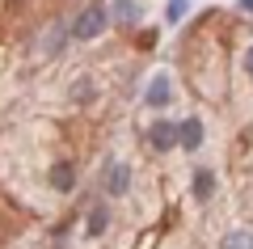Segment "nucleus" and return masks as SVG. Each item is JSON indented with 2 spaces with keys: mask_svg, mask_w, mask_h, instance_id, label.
<instances>
[{
  "mask_svg": "<svg viewBox=\"0 0 253 249\" xmlns=\"http://www.w3.org/2000/svg\"><path fill=\"white\" fill-rule=\"evenodd\" d=\"M106 21H110V13L93 4V9H84V13H81V21L72 26V38H81V43H89V38H97V34H101V26H106Z\"/></svg>",
  "mask_w": 253,
  "mask_h": 249,
  "instance_id": "nucleus-1",
  "label": "nucleus"
},
{
  "mask_svg": "<svg viewBox=\"0 0 253 249\" xmlns=\"http://www.w3.org/2000/svg\"><path fill=\"white\" fill-rule=\"evenodd\" d=\"M148 144H152L156 152H169L173 144H181V123H169V118L152 123V131H148Z\"/></svg>",
  "mask_w": 253,
  "mask_h": 249,
  "instance_id": "nucleus-2",
  "label": "nucleus"
},
{
  "mask_svg": "<svg viewBox=\"0 0 253 249\" xmlns=\"http://www.w3.org/2000/svg\"><path fill=\"white\" fill-rule=\"evenodd\" d=\"M169 98H173L169 76H165V72H156V76H152V85H148V93H144V101H148L152 110H161V106H169Z\"/></svg>",
  "mask_w": 253,
  "mask_h": 249,
  "instance_id": "nucleus-3",
  "label": "nucleus"
},
{
  "mask_svg": "<svg viewBox=\"0 0 253 249\" xmlns=\"http://www.w3.org/2000/svg\"><path fill=\"white\" fill-rule=\"evenodd\" d=\"M126 186H131V169H126V165H110L106 169V190L110 195H126Z\"/></svg>",
  "mask_w": 253,
  "mask_h": 249,
  "instance_id": "nucleus-4",
  "label": "nucleus"
},
{
  "mask_svg": "<svg viewBox=\"0 0 253 249\" xmlns=\"http://www.w3.org/2000/svg\"><path fill=\"white\" fill-rule=\"evenodd\" d=\"M110 21H118V26L139 21V4H135V0H114V4H110Z\"/></svg>",
  "mask_w": 253,
  "mask_h": 249,
  "instance_id": "nucleus-5",
  "label": "nucleus"
},
{
  "mask_svg": "<svg viewBox=\"0 0 253 249\" xmlns=\"http://www.w3.org/2000/svg\"><path fill=\"white\" fill-rule=\"evenodd\" d=\"M51 186L59 190V195H68V190L76 186V169H72V165H68V160H59V165H55V169H51Z\"/></svg>",
  "mask_w": 253,
  "mask_h": 249,
  "instance_id": "nucleus-6",
  "label": "nucleus"
},
{
  "mask_svg": "<svg viewBox=\"0 0 253 249\" xmlns=\"http://www.w3.org/2000/svg\"><path fill=\"white\" fill-rule=\"evenodd\" d=\"M199 144H203V123L199 118H181V148L194 152Z\"/></svg>",
  "mask_w": 253,
  "mask_h": 249,
  "instance_id": "nucleus-7",
  "label": "nucleus"
},
{
  "mask_svg": "<svg viewBox=\"0 0 253 249\" xmlns=\"http://www.w3.org/2000/svg\"><path fill=\"white\" fill-rule=\"evenodd\" d=\"M211 195H215V173H211V169H199V173H194V199L207 203Z\"/></svg>",
  "mask_w": 253,
  "mask_h": 249,
  "instance_id": "nucleus-8",
  "label": "nucleus"
},
{
  "mask_svg": "<svg viewBox=\"0 0 253 249\" xmlns=\"http://www.w3.org/2000/svg\"><path fill=\"white\" fill-rule=\"evenodd\" d=\"M186 13H190V0H169V9H165V21H169V26H177Z\"/></svg>",
  "mask_w": 253,
  "mask_h": 249,
  "instance_id": "nucleus-9",
  "label": "nucleus"
},
{
  "mask_svg": "<svg viewBox=\"0 0 253 249\" xmlns=\"http://www.w3.org/2000/svg\"><path fill=\"white\" fill-rule=\"evenodd\" d=\"M224 249H253V232H228Z\"/></svg>",
  "mask_w": 253,
  "mask_h": 249,
  "instance_id": "nucleus-10",
  "label": "nucleus"
},
{
  "mask_svg": "<svg viewBox=\"0 0 253 249\" xmlns=\"http://www.w3.org/2000/svg\"><path fill=\"white\" fill-rule=\"evenodd\" d=\"M106 220H110L106 207H93V211H89V232H93V237H97V232H106Z\"/></svg>",
  "mask_w": 253,
  "mask_h": 249,
  "instance_id": "nucleus-11",
  "label": "nucleus"
},
{
  "mask_svg": "<svg viewBox=\"0 0 253 249\" xmlns=\"http://www.w3.org/2000/svg\"><path fill=\"white\" fill-rule=\"evenodd\" d=\"M93 98V80H76V89H72V101L81 106V101H89Z\"/></svg>",
  "mask_w": 253,
  "mask_h": 249,
  "instance_id": "nucleus-12",
  "label": "nucleus"
},
{
  "mask_svg": "<svg viewBox=\"0 0 253 249\" xmlns=\"http://www.w3.org/2000/svg\"><path fill=\"white\" fill-rule=\"evenodd\" d=\"M245 72L253 76V47H249V55H245Z\"/></svg>",
  "mask_w": 253,
  "mask_h": 249,
  "instance_id": "nucleus-13",
  "label": "nucleus"
},
{
  "mask_svg": "<svg viewBox=\"0 0 253 249\" xmlns=\"http://www.w3.org/2000/svg\"><path fill=\"white\" fill-rule=\"evenodd\" d=\"M241 9H245V13H253V0H241Z\"/></svg>",
  "mask_w": 253,
  "mask_h": 249,
  "instance_id": "nucleus-14",
  "label": "nucleus"
}]
</instances>
